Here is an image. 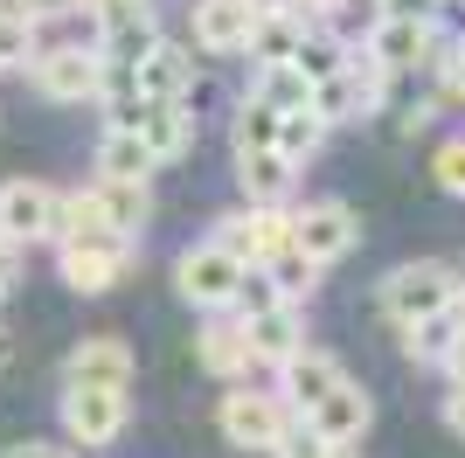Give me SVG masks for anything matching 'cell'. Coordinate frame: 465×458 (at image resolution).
Masks as SVG:
<instances>
[{
  "instance_id": "6da1fadb",
  "label": "cell",
  "mask_w": 465,
  "mask_h": 458,
  "mask_svg": "<svg viewBox=\"0 0 465 458\" xmlns=\"http://www.w3.org/2000/svg\"><path fill=\"white\" fill-rule=\"evenodd\" d=\"M375 299H382V313L396 326L410 320H424V313H445V305H465V285H459V271L445 264V257H417V264H396L375 285Z\"/></svg>"
},
{
  "instance_id": "7a4b0ae2",
  "label": "cell",
  "mask_w": 465,
  "mask_h": 458,
  "mask_svg": "<svg viewBox=\"0 0 465 458\" xmlns=\"http://www.w3.org/2000/svg\"><path fill=\"white\" fill-rule=\"evenodd\" d=\"M56 271L63 285L97 299V292H112L125 271H133V236L125 229H91V236H63L56 244Z\"/></svg>"
},
{
  "instance_id": "3957f363",
  "label": "cell",
  "mask_w": 465,
  "mask_h": 458,
  "mask_svg": "<svg viewBox=\"0 0 465 458\" xmlns=\"http://www.w3.org/2000/svg\"><path fill=\"white\" fill-rule=\"evenodd\" d=\"M243 257H236L230 244H194V250H181V264H174V292L194 305V313H230L236 305V285H243Z\"/></svg>"
},
{
  "instance_id": "277c9868",
  "label": "cell",
  "mask_w": 465,
  "mask_h": 458,
  "mask_svg": "<svg viewBox=\"0 0 465 458\" xmlns=\"http://www.w3.org/2000/svg\"><path fill=\"white\" fill-rule=\"evenodd\" d=\"M292 417H299V410H292L278 389H230L223 410H215V423H223V438H230L236 452H278Z\"/></svg>"
},
{
  "instance_id": "5b68a950",
  "label": "cell",
  "mask_w": 465,
  "mask_h": 458,
  "mask_svg": "<svg viewBox=\"0 0 465 458\" xmlns=\"http://www.w3.org/2000/svg\"><path fill=\"white\" fill-rule=\"evenodd\" d=\"M215 244H230L243 264H272L278 250L299 244V215H292L285 202H251V209L215 215Z\"/></svg>"
},
{
  "instance_id": "8992f818",
  "label": "cell",
  "mask_w": 465,
  "mask_h": 458,
  "mask_svg": "<svg viewBox=\"0 0 465 458\" xmlns=\"http://www.w3.org/2000/svg\"><path fill=\"white\" fill-rule=\"evenodd\" d=\"M125 423H133V403H125V389L63 382V431H70V444H84V452H104V444L125 438Z\"/></svg>"
},
{
  "instance_id": "52a82bcc",
  "label": "cell",
  "mask_w": 465,
  "mask_h": 458,
  "mask_svg": "<svg viewBox=\"0 0 465 458\" xmlns=\"http://www.w3.org/2000/svg\"><path fill=\"white\" fill-rule=\"evenodd\" d=\"M35 91L56 97V105H91L104 97V49H84V42H56V49H35Z\"/></svg>"
},
{
  "instance_id": "ba28073f",
  "label": "cell",
  "mask_w": 465,
  "mask_h": 458,
  "mask_svg": "<svg viewBox=\"0 0 465 458\" xmlns=\"http://www.w3.org/2000/svg\"><path fill=\"white\" fill-rule=\"evenodd\" d=\"M0 236L7 244H56L63 236V194L42 181H0Z\"/></svg>"
},
{
  "instance_id": "9c48e42d",
  "label": "cell",
  "mask_w": 465,
  "mask_h": 458,
  "mask_svg": "<svg viewBox=\"0 0 465 458\" xmlns=\"http://www.w3.org/2000/svg\"><path fill=\"white\" fill-rule=\"evenodd\" d=\"M160 21L146 0H97V49L104 63H146L160 49Z\"/></svg>"
},
{
  "instance_id": "30bf717a",
  "label": "cell",
  "mask_w": 465,
  "mask_h": 458,
  "mask_svg": "<svg viewBox=\"0 0 465 458\" xmlns=\"http://www.w3.org/2000/svg\"><path fill=\"white\" fill-rule=\"evenodd\" d=\"M299 215V250H306L312 264H341L354 244H361V215L348 209V202H306V209H292Z\"/></svg>"
},
{
  "instance_id": "8fae6325",
  "label": "cell",
  "mask_w": 465,
  "mask_h": 458,
  "mask_svg": "<svg viewBox=\"0 0 465 458\" xmlns=\"http://www.w3.org/2000/svg\"><path fill=\"white\" fill-rule=\"evenodd\" d=\"M361 49H369L389 76H410L430 49H438V35H430L424 15H375V28H369V42H361Z\"/></svg>"
},
{
  "instance_id": "7c38bea8",
  "label": "cell",
  "mask_w": 465,
  "mask_h": 458,
  "mask_svg": "<svg viewBox=\"0 0 465 458\" xmlns=\"http://www.w3.org/2000/svg\"><path fill=\"white\" fill-rule=\"evenodd\" d=\"M194 42L209 56H243L251 49V28H257V7L251 0H194Z\"/></svg>"
},
{
  "instance_id": "4fadbf2b",
  "label": "cell",
  "mask_w": 465,
  "mask_h": 458,
  "mask_svg": "<svg viewBox=\"0 0 465 458\" xmlns=\"http://www.w3.org/2000/svg\"><path fill=\"white\" fill-rule=\"evenodd\" d=\"M341 382H348V368L333 362V354H320V347H299L292 362H278V396H285L299 417H306L320 396H333Z\"/></svg>"
},
{
  "instance_id": "5bb4252c",
  "label": "cell",
  "mask_w": 465,
  "mask_h": 458,
  "mask_svg": "<svg viewBox=\"0 0 465 458\" xmlns=\"http://www.w3.org/2000/svg\"><path fill=\"white\" fill-rule=\"evenodd\" d=\"M63 382H91V389H125V382H133V347L118 341V334H91V341L70 347V362H63Z\"/></svg>"
},
{
  "instance_id": "9a60e30c",
  "label": "cell",
  "mask_w": 465,
  "mask_h": 458,
  "mask_svg": "<svg viewBox=\"0 0 465 458\" xmlns=\"http://www.w3.org/2000/svg\"><path fill=\"white\" fill-rule=\"evenodd\" d=\"M194 362H202V375L215 382H236V375H251V334H243V320H223V313H209V326L194 334Z\"/></svg>"
},
{
  "instance_id": "2e32d148",
  "label": "cell",
  "mask_w": 465,
  "mask_h": 458,
  "mask_svg": "<svg viewBox=\"0 0 465 458\" xmlns=\"http://www.w3.org/2000/svg\"><path fill=\"white\" fill-rule=\"evenodd\" d=\"M306 423H312L327 444H361V431L375 423V403H369V389H361V382H341L333 396H320V403L306 410Z\"/></svg>"
},
{
  "instance_id": "e0dca14e",
  "label": "cell",
  "mask_w": 465,
  "mask_h": 458,
  "mask_svg": "<svg viewBox=\"0 0 465 458\" xmlns=\"http://www.w3.org/2000/svg\"><path fill=\"white\" fill-rule=\"evenodd\" d=\"M459 341H465V305H445V313H424L403 326V354L417 368H451Z\"/></svg>"
},
{
  "instance_id": "ac0fdd59",
  "label": "cell",
  "mask_w": 465,
  "mask_h": 458,
  "mask_svg": "<svg viewBox=\"0 0 465 458\" xmlns=\"http://www.w3.org/2000/svg\"><path fill=\"white\" fill-rule=\"evenodd\" d=\"M243 334H251V354H257V362L278 368V362H292V354L306 347V313H299V299H285V305H272V313L243 320Z\"/></svg>"
},
{
  "instance_id": "d6986e66",
  "label": "cell",
  "mask_w": 465,
  "mask_h": 458,
  "mask_svg": "<svg viewBox=\"0 0 465 458\" xmlns=\"http://www.w3.org/2000/svg\"><path fill=\"white\" fill-rule=\"evenodd\" d=\"M160 160L146 146V133H125V125H104L97 139V181H146Z\"/></svg>"
},
{
  "instance_id": "ffe728a7",
  "label": "cell",
  "mask_w": 465,
  "mask_h": 458,
  "mask_svg": "<svg viewBox=\"0 0 465 458\" xmlns=\"http://www.w3.org/2000/svg\"><path fill=\"white\" fill-rule=\"evenodd\" d=\"M292 174H299V160L278 146L264 153H236V181H243V202H285L292 194Z\"/></svg>"
},
{
  "instance_id": "44dd1931",
  "label": "cell",
  "mask_w": 465,
  "mask_h": 458,
  "mask_svg": "<svg viewBox=\"0 0 465 458\" xmlns=\"http://www.w3.org/2000/svg\"><path fill=\"white\" fill-rule=\"evenodd\" d=\"M139 91L160 97V105H167V97H188V91H194V49H181V42H160L153 56L139 63Z\"/></svg>"
},
{
  "instance_id": "7402d4cb",
  "label": "cell",
  "mask_w": 465,
  "mask_h": 458,
  "mask_svg": "<svg viewBox=\"0 0 465 458\" xmlns=\"http://www.w3.org/2000/svg\"><path fill=\"white\" fill-rule=\"evenodd\" d=\"M139 133H146L153 160L167 167V160H181V153L194 146V118H188V105H181V97H167V105L153 97V112H146V125H139Z\"/></svg>"
},
{
  "instance_id": "603a6c76",
  "label": "cell",
  "mask_w": 465,
  "mask_h": 458,
  "mask_svg": "<svg viewBox=\"0 0 465 458\" xmlns=\"http://www.w3.org/2000/svg\"><path fill=\"white\" fill-rule=\"evenodd\" d=\"M251 97H264V105H278V112H306L312 105V76L299 70V63H257V76H251Z\"/></svg>"
},
{
  "instance_id": "cb8c5ba5",
  "label": "cell",
  "mask_w": 465,
  "mask_h": 458,
  "mask_svg": "<svg viewBox=\"0 0 465 458\" xmlns=\"http://www.w3.org/2000/svg\"><path fill=\"white\" fill-rule=\"evenodd\" d=\"M306 7H285V15H257L251 28V63H285L299 56V35H306Z\"/></svg>"
},
{
  "instance_id": "d4e9b609",
  "label": "cell",
  "mask_w": 465,
  "mask_h": 458,
  "mask_svg": "<svg viewBox=\"0 0 465 458\" xmlns=\"http://www.w3.org/2000/svg\"><path fill=\"white\" fill-rule=\"evenodd\" d=\"M348 56H354V42H341L333 35V21H306V35H299V70L320 84V76H333V70H348Z\"/></svg>"
},
{
  "instance_id": "484cf974",
  "label": "cell",
  "mask_w": 465,
  "mask_h": 458,
  "mask_svg": "<svg viewBox=\"0 0 465 458\" xmlns=\"http://www.w3.org/2000/svg\"><path fill=\"white\" fill-rule=\"evenodd\" d=\"M278 125H285V112H278V105L243 97V112H236V125H230V153H264V146H278Z\"/></svg>"
},
{
  "instance_id": "4316f807",
  "label": "cell",
  "mask_w": 465,
  "mask_h": 458,
  "mask_svg": "<svg viewBox=\"0 0 465 458\" xmlns=\"http://www.w3.org/2000/svg\"><path fill=\"white\" fill-rule=\"evenodd\" d=\"M97 194H104V209H112V229H125V236H139L146 215H153L146 181H97Z\"/></svg>"
},
{
  "instance_id": "83f0119b",
  "label": "cell",
  "mask_w": 465,
  "mask_h": 458,
  "mask_svg": "<svg viewBox=\"0 0 465 458\" xmlns=\"http://www.w3.org/2000/svg\"><path fill=\"white\" fill-rule=\"evenodd\" d=\"M327 133H333V125H327L320 112H312V105H306V112H285V125H278V153H292V160L306 167L312 153L327 146Z\"/></svg>"
},
{
  "instance_id": "f1b7e54d",
  "label": "cell",
  "mask_w": 465,
  "mask_h": 458,
  "mask_svg": "<svg viewBox=\"0 0 465 458\" xmlns=\"http://www.w3.org/2000/svg\"><path fill=\"white\" fill-rule=\"evenodd\" d=\"M35 28L42 21H28L21 15V7H0V70H28V63H35Z\"/></svg>"
},
{
  "instance_id": "f546056e",
  "label": "cell",
  "mask_w": 465,
  "mask_h": 458,
  "mask_svg": "<svg viewBox=\"0 0 465 458\" xmlns=\"http://www.w3.org/2000/svg\"><path fill=\"white\" fill-rule=\"evenodd\" d=\"M272 305H285V285H278L264 264H251V271H243V285H236L230 313H236V320H257V313H272Z\"/></svg>"
},
{
  "instance_id": "4dcf8cb0",
  "label": "cell",
  "mask_w": 465,
  "mask_h": 458,
  "mask_svg": "<svg viewBox=\"0 0 465 458\" xmlns=\"http://www.w3.org/2000/svg\"><path fill=\"white\" fill-rule=\"evenodd\" d=\"M264 271H272L278 285H285V299H312V285H320V271H327V264H312L306 250L292 244V250H278V257H272Z\"/></svg>"
},
{
  "instance_id": "1f68e13d",
  "label": "cell",
  "mask_w": 465,
  "mask_h": 458,
  "mask_svg": "<svg viewBox=\"0 0 465 458\" xmlns=\"http://www.w3.org/2000/svg\"><path fill=\"white\" fill-rule=\"evenodd\" d=\"M430 174H438V188H445V194H459V202H465V139H445L438 160H430Z\"/></svg>"
},
{
  "instance_id": "d6a6232c",
  "label": "cell",
  "mask_w": 465,
  "mask_h": 458,
  "mask_svg": "<svg viewBox=\"0 0 465 458\" xmlns=\"http://www.w3.org/2000/svg\"><path fill=\"white\" fill-rule=\"evenodd\" d=\"M327 452H333V444L320 438V431H312L306 417H292V431L278 438V458H327Z\"/></svg>"
},
{
  "instance_id": "836d02e7",
  "label": "cell",
  "mask_w": 465,
  "mask_h": 458,
  "mask_svg": "<svg viewBox=\"0 0 465 458\" xmlns=\"http://www.w3.org/2000/svg\"><path fill=\"white\" fill-rule=\"evenodd\" d=\"M7 7H21L28 21H56V15H77V7H91V0H7Z\"/></svg>"
},
{
  "instance_id": "e575fe53",
  "label": "cell",
  "mask_w": 465,
  "mask_h": 458,
  "mask_svg": "<svg viewBox=\"0 0 465 458\" xmlns=\"http://www.w3.org/2000/svg\"><path fill=\"white\" fill-rule=\"evenodd\" d=\"M445 423L465 438V375H451V396H445Z\"/></svg>"
},
{
  "instance_id": "d590c367",
  "label": "cell",
  "mask_w": 465,
  "mask_h": 458,
  "mask_svg": "<svg viewBox=\"0 0 465 458\" xmlns=\"http://www.w3.org/2000/svg\"><path fill=\"white\" fill-rule=\"evenodd\" d=\"M15 271H21V244L0 236V299H7V285H15Z\"/></svg>"
},
{
  "instance_id": "8d00e7d4",
  "label": "cell",
  "mask_w": 465,
  "mask_h": 458,
  "mask_svg": "<svg viewBox=\"0 0 465 458\" xmlns=\"http://www.w3.org/2000/svg\"><path fill=\"white\" fill-rule=\"evenodd\" d=\"M445 84L465 97V42H451V49H445Z\"/></svg>"
},
{
  "instance_id": "74e56055",
  "label": "cell",
  "mask_w": 465,
  "mask_h": 458,
  "mask_svg": "<svg viewBox=\"0 0 465 458\" xmlns=\"http://www.w3.org/2000/svg\"><path fill=\"white\" fill-rule=\"evenodd\" d=\"M375 7H382V15H438V0H375Z\"/></svg>"
},
{
  "instance_id": "f35d334b",
  "label": "cell",
  "mask_w": 465,
  "mask_h": 458,
  "mask_svg": "<svg viewBox=\"0 0 465 458\" xmlns=\"http://www.w3.org/2000/svg\"><path fill=\"white\" fill-rule=\"evenodd\" d=\"M0 458H70V452H56V444H15V452H0Z\"/></svg>"
},
{
  "instance_id": "ab89813d",
  "label": "cell",
  "mask_w": 465,
  "mask_h": 458,
  "mask_svg": "<svg viewBox=\"0 0 465 458\" xmlns=\"http://www.w3.org/2000/svg\"><path fill=\"white\" fill-rule=\"evenodd\" d=\"M299 7H306L312 21H333V15H341V7H348V0H299Z\"/></svg>"
},
{
  "instance_id": "60d3db41",
  "label": "cell",
  "mask_w": 465,
  "mask_h": 458,
  "mask_svg": "<svg viewBox=\"0 0 465 458\" xmlns=\"http://www.w3.org/2000/svg\"><path fill=\"white\" fill-rule=\"evenodd\" d=\"M257 15H285V7H299V0H251Z\"/></svg>"
},
{
  "instance_id": "b9f144b4",
  "label": "cell",
  "mask_w": 465,
  "mask_h": 458,
  "mask_svg": "<svg viewBox=\"0 0 465 458\" xmlns=\"http://www.w3.org/2000/svg\"><path fill=\"white\" fill-rule=\"evenodd\" d=\"M7 362H15V341H7V334H0V368H7Z\"/></svg>"
},
{
  "instance_id": "7bdbcfd3",
  "label": "cell",
  "mask_w": 465,
  "mask_h": 458,
  "mask_svg": "<svg viewBox=\"0 0 465 458\" xmlns=\"http://www.w3.org/2000/svg\"><path fill=\"white\" fill-rule=\"evenodd\" d=\"M327 458H361V452H354V444H333V452Z\"/></svg>"
},
{
  "instance_id": "ee69618b",
  "label": "cell",
  "mask_w": 465,
  "mask_h": 458,
  "mask_svg": "<svg viewBox=\"0 0 465 458\" xmlns=\"http://www.w3.org/2000/svg\"><path fill=\"white\" fill-rule=\"evenodd\" d=\"M91 7H97V0H91Z\"/></svg>"
}]
</instances>
